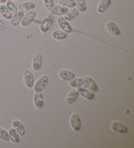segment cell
<instances>
[{
  "label": "cell",
  "instance_id": "cell-29",
  "mask_svg": "<svg viewBox=\"0 0 134 148\" xmlns=\"http://www.w3.org/2000/svg\"><path fill=\"white\" fill-rule=\"evenodd\" d=\"M43 3L45 8L48 11H50L55 5V0H43Z\"/></svg>",
  "mask_w": 134,
  "mask_h": 148
},
{
  "label": "cell",
  "instance_id": "cell-16",
  "mask_svg": "<svg viewBox=\"0 0 134 148\" xmlns=\"http://www.w3.org/2000/svg\"><path fill=\"white\" fill-rule=\"evenodd\" d=\"M12 126L16 130L17 132L19 134L20 136H24L26 133V130L24 124H23L20 120L15 119L12 121Z\"/></svg>",
  "mask_w": 134,
  "mask_h": 148
},
{
  "label": "cell",
  "instance_id": "cell-4",
  "mask_svg": "<svg viewBox=\"0 0 134 148\" xmlns=\"http://www.w3.org/2000/svg\"><path fill=\"white\" fill-rule=\"evenodd\" d=\"M57 24L61 30L66 32L67 34H71L73 31L71 24H69V21L66 20L62 16H59L57 18Z\"/></svg>",
  "mask_w": 134,
  "mask_h": 148
},
{
  "label": "cell",
  "instance_id": "cell-17",
  "mask_svg": "<svg viewBox=\"0 0 134 148\" xmlns=\"http://www.w3.org/2000/svg\"><path fill=\"white\" fill-rule=\"evenodd\" d=\"M36 7H37V4L35 2L32 1H28L20 4L18 9H19V11H22L25 12L33 10Z\"/></svg>",
  "mask_w": 134,
  "mask_h": 148
},
{
  "label": "cell",
  "instance_id": "cell-30",
  "mask_svg": "<svg viewBox=\"0 0 134 148\" xmlns=\"http://www.w3.org/2000/svg\"><path fill=\"white\" fill-rule=\"evenodd\" d=\"M6 29V25L3 20L0 18V32H3Z\"/></svg>",
  "mask_w": 134,
  "mask_h": 148
},
{
  "label": "cell",
  "instance_id": "cell-9",
  "mask_svg": "<svg viewBox=\"0 0 134 148\" xmlns=\"http://www.w3.org/2000/svg\"><path fill=\"white\" fill-rule=\"evenodd\" d=\"M53 23V18L50 15H47L45 18L43 20L40 25V30L41 32L46 33L50 29Z\"/></svg>",
  "mask_w": 134,
  "mask_h": 148
},
{
  "label": "cell",
  "instance_id": "cell-24",
  "mask_svg": "<svg viewBox=\"0 0 134 148\" xmlns=\"http://www.w3.org/2000/svg\"><path fill=\"white\" fill-rule=\"evenodd\" d=\"M84 78H75L73 80L69 81V85L72 88H79L84 86Z\"/></svg>",
  "mask_w": 134,
  "mask_h": 148
},
{
  "label": "cell",
  "instance_id": "cell-33",
  "mask_svg": "<svg viewBox=\"0 0 134 148\" xmlns=\"http://www.w3.org/2000/svg\"><path fill=\"white\" fill-rule=\"evenodd\" d=\"M0 123H1V119H0Z\"/></svg>",
  "mask_w": 134,
  "mask_h": 148
},
{
  "label": "cell",
  "instance_id": "cell-11",
  "mask_svg": "<svg viewBox=\"0 0 134 148\" xmlns=\"http://www.w3.org/2000/svg\"><path fill=\"white\" fill-rule=\"evenodd\" d=\"M77 90L78 91L80 95H81L82 97L84 99H87L88 101H92L95 99V94L94 93L88 90H87L86 88H82V87H79V88H77Z\"/></svg>",
  "mask_w": 134,
  "mask_h": 148
},
{
  "label": "cell",
  "instance_id": "cell-31",
  "mask_svg": "<svg viewBox=\"0 0 134 148\" xmlns=\"http://www.w3.org/2000/svg\"><path fill=\"white\" fill-rule=\"evenodd\" d=\"M7 0H0V3L1 4H5L6 3Z\"/></svg>",
  "mask_w": 134,
  "mask_h": 148
},
{
  "label": "cell",
  "instance_id": "cell-5",
  "mask_svg": "<svg viewBox=\"0 0 134 148\" xmlns=\"http://www.w3.org/2000/svg\"><path fill=\"white\" fill-rule=\"evenodd\" d=\"M111 128L113 131L120 134H126L128 132V129L124 124L118 121L112 122L110 125Z\"/></svg>",
  "mask_w": 134,
  "mask_h": 148
},
{
  "label": "cell",
  "instance_id": "cell-32",
  "mask_svg": "<svg viewBox=\"0 0 134 148\" xmlns=\"http://www.w3.org/2000/svg\"><path fill=\"white\" fill-rule=\"evenodd\" d=\"M13 1H18V0H13Z\"/></svg>",
  "mask_w": 134,
  "mask_h": 148
},
{
  "label": "cell",
  "instance_id": "cell-10",
  "mask_svg": "<svg viewBox=\"0 0 134 148\" xmlns=\"http://www.w3.org/2000/svg\"><path fill=\"white\" fill-rule=\"evenodd\" d=\"M43 64V57L39 53L34 55L32 61V69L34 71H39Z\"/></svg>",
  "mask_w": 134,
  "mask_h": 148
},
{
  "label": "cell",
  "instance_id": "cell-13",
  "mask_svg": "<svg viewBox=\"0 0 134 148\" xmlns=\"http://www.w3.org/2000/svg\"><path fill=\"white\" fill-rule=\"evenodd\" d=\"M58 75L59 77H60L61 80L67 82L70 81L75 78V74L73 71L67 69H62L60 71V72L58 73Z\"/></svg>",
  "mask_w": 134,
  "mask_h": 148
},
{
  "label": "cell",
  "instance_id": "cell-26",
  "mask_svg": "<svg viewBox=\"0 0 134 148\" xmlns=\"http://www.w3.org/2000/svg\"><path fill=\"white\" fill-rule=\"evenodd\" d=\"M77 9L79 12H84L87 10V5L85 0H75Z\"/></svg>",
  "mask_w": 134,
  "mask_h": 148
},
{
  "label": "cell",
  "instance_id": "cell-21",
  "mask_svg": "<svg viewBox=\"0 0 134 148\" xmlns=\"http://www.w3.org/2000/svg\"><path fill=\"white\" fill-rule=\"evenodd\" d=\"M9 134L10 137V140L15 144H19L20 141V136L17 132L13 127H11L9 129Z\"/></svg>",
  "mask_w": 134,
  "mask_h": 148
},
{
  "label": "cell",
  "instance_id": "cell-28",
  "mask_svg": "<svg viewBox=\"0 0 134 148\" xmlns=\"http://www.w3.org/2000/svg\"><path fill=\"white\" fill-rule=\"evenodd\" d=\"M0 140L5 142L10 141L9 132L2 127H0Z\"/></svg>",
  "mask_w": 134,
  "mask_h": 148
},
{
  "label": "cell",
  "instance_id": "cell-1",
  "mask_svg": "<svg viewBox=\"0 0 134 148\" xmlns=\"http://www.w3.org/2000/svg\"><path fill=\"white\" fill-rule=\"evenodd\" d=\"M48 82H49V78L47 75L41 76L33 85V90L35 93L41 92L47 86Z\"/></svg>",
  "mask_w": 134,
  "mask_h": 148
},
{
  "label": "cell",
  "instance_id": "cell-22",
  "mask_svg": "<svg viewBox=\"0 0 134 148\" xmlns=\"http://www.w3.org/2000/svg\"><path fill=\"white\" fill-rule=\"evenodd\" d=\"M0 14L6 20H11L12 17V15H13L9 11L6 5L4 4L1 5V6H0Z\"/></svg>",
  "mask_w": 134,
  "mask_h": 148
},
{
  "label": "cell",
  "instance_id": "cell-7",
  "mask_svg": "<svg viewBox=\"0 0 134 148\" xmlns=\"http://www.w3.org/2000/svg\"><path fill=\"white\" fill-rule=\"evenodd\" d=\"M23 79L25 86L28 88H32L35 84L34 76L33 73L29 70H25L23 73Z\"/></svg>",
  "mask_w": 134,
  "mask_h": 148
},
{
  "label": "cell",
  "instance_id": "cell-8",
  "mask_svg": "<svg viewBox=\"0 0 134 148\" xmlns=\"http://www.w3.org/2000/svg\"><path fill=\"white\" fill-rule=\"evenodd\" d=\"M105 27L110 34L113 36L117 37L120 35V30L115 22L113 21H108L105 24Z\"/></svg>",
  "mask_w": 134,
  "mask_h": 148
},
{
  "label": "cell",
  "instance_id": "cell-15",
  "mask_svg": "<svg viewBox=\"0 0 134 148\" xmlns=\"http://www.w3.org/2000/svg\"><path fill=\"white\" fill-rule=\"evenodd\" d=\"M68 8L66 7L61 6L60 5H55L53 8L50 10L51 14L55 15V16H64L67 12L68 11Z\"/></svg>",
  "mask_w": 134,
  "mask_h": 148
},
{
  "label": "cell",
  "instance_id": "cell-19",
  "mask_svg": "<svg viewBox=\"0 0 134 148\" xmlns=\"http://www.w3.org/2000/svg\"><path fill=\"white\" fill-rule=\"evenodd\" d=\"M112 3V0H101L97 7V11L99 13H104L109 8Z\"/></svg>",
  "mask_w": 134,
  "mask_h": 148
},
{
  "label": "cell",
  "instance_id": "cell-6",
  "mask_svg": "<svg viewBox=\"0 0 134 148\" xmlns=\"http://www.w3.org/2000/svg\"><path fill=\"white\" fill-rule=\"evenodd\" d=\"M70 125L71 128L75 131H79L81 129L82 123L78 114L74 113L70 117Z\"/></svg>",
  "mask_w": 134,
  "mask_h": 148
},
{
  "label": "cell",
  "instance_id": "cell-14",
  "mask_svg": "<svg viewBox=\"0 0 134 148\" xmlns=\"http://www.w3.org/2000/svg\"><path fill=\"white\" fill-rule=\"evenodd\" d=\"M33 103L35 108L37 110H40L44 106V97L43 94L41 92L35 93L33 95Z\"/></svg>",
  "mask_w": 134,
  "mask_h": 148
},
{
  "label": "cell",
  "instance_id": "cell-18",
  "mask_svg": "<svg viewBox=\"0 0 134 148\" xmlns=\"http://www.w3.org/2000/svg\"><path fill=\"white\" fill-rule=\"evenodd\" d=\"M79 96V93L77 90H72L69 91L66 96V102L68 104H71L74 103L77 101Z\"/></svg>",
  "mask_w": 134,
  "mask_h": 148
},
{
  "label": "cell",
  "instance_id": "cell-25",
  "mask_svg": "<svg viewBox=\"0 0 134 148\" xmlns=\"http://www.w3.org/2000/svg\"><path fill=\"white\" fill-rule=\"evenodd\" d=\"M59 4L67 8H74L76 7L75 0H60Z\"/></svg>",
  "mask_w": 134,
  "mask_h": 148
},
{
  "label": "cell",
  "instance_id": "cell-12",
  "mask_svg": "<svg viewBox=\"0 0 134 148\" xmlns=\"http://www.w3.org/2000/svg\"><path fill=\"white\" fill-rule=\"evenodd\" d=\"M24 15V12L22 11H18L16 13L14 14V15H12V18L10 20V25L12 27L18 26L20 24V22H21V20Z\"/></svg>",
  "mask_w": 134,
  "mask_h": 148
},
{
  "label": "cell",
  "instance_id": "cell-23",
  "mask_svg": "<svg viewBox=\"0 0 134 148\" xmlns=\"http://www.w3.org/2000/svg\"><path fill=\"white\" fill-rule=\"evenodd\" d=\"M52 37L56 40H64L68 37V34L63 30H55L52 32Z\"/></svg>",
  "mask_w": 134,
  "mask_h": 148
},
{
  "label": "cell",
  "instance_id": "cell-3",
  "mask_svg": "<svg viewBox=\"0 0 134 148\" xmlns=\"http://www.w3.org/2000/svg\"><path fill=\"white\" fill-rule=\"evenodd\" d=\"M84 86L87 90H90L93 93H96L99 91V88L97 86L96 82L90 76H86L84 78Z\"/></svg>",
  "mask_w": 134,
  "mask_h": 148
},
{
  "label": "cell",
  "instance_id": "cell-27",
  "mask_svg": "<svg viewBox=\"0 0 134 148\" xmlns=\"http://www.w3.org/2000/svg\"><path fill=\"white\" fill-rule=\"evenodd\" d=\"M6 5L7 7V9H9V11L11 12L12 14H15L18 11H19L16 5H15L14 3V2L11 1V0H8V1H7Z\"/></svg>",
  "mask_w": 134,
  "mask_h": 148
},
{
  "label": "cell",
  "instance_id": "cell-20",
  "mask_svg": "<svg viewBox=\"0 0 134 148\" xmlns=\"http://www.w3.org/2000/svg\"><path fill=\"white\" fill-rule=\"evenodd\" d=\"M79 12H80L79 11V10L75 7H74V8H71L70 10H68V11L64 14V17L68 21H71L74 18H75L77 16H79Z\"/></svg>",
  "mask_w": 134,
  "mask_h": 148
},
{
  "label": "cell",
  "instance_id": "cell-2",
  "mask_svg": "<svg viewBox=\"0 0 134 148\" xmlns=\"http://www.w3.org/2000/svg\"><path fill=\"white\" fill-rule=\"evenodd\" d=\"M36 11L34 10L26 12V13L24 14L22 19L21 20V25L22 27H28L32 24V22L34 20L35 18L36 17Z\"/></svg>",
  "mask_w": 134,
  "mask_h": 148
},
{
  "label": "cell",
  "instance_id": "cell-34",
  "mask_svg": "<svg viewBox=\"0 0 134 148\" xmlns=\"http://www.w3.org/2000/svg\"><path fill=\"white\" fill-rule=\"evenodd\" d=\"M0 6H1V3H0Z\"/></svg>",
  "mask_w": 134,
  "mask_h": 148
}]
</instances>
